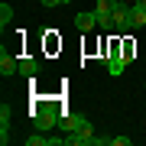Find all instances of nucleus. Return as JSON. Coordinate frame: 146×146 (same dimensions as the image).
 Wrapping results in <instances>:
<instances>
[{
    "mask_svg": "<svg viewBox=\"0 0 146 146\" xmlns=\"http://www.w3.org/2000/svg\"><path fill=\"white\" fill-rule=\"evenodd\" d=\"M29 117H33V127H36V130H42V133H49V130L58 123V110H55V104H36V107L29 110Z\"/></svg>",
    "mask_w": 146,
    "mask_h": 146,
    "instance_id": "nucleus-1",
    "label": "nucleus"
},
{
    "mask_svg": "<svg viewBox=\"0 0 146 146\" xmlns=\"http://www.w3.org/2000/svg\"><path fill=\"white\" fill-rule=\"evenodd\" d=\"M58 127H62V133H72V130H84V133H94L91 120L81 117V114H62L58 117Z\"/></svg>",
    "mask_w": 146,
    "mask_h": 146,
    "instance_id": "nucleus-2",
    "label": "nucleus"
},
{
    "mask_svg": "<svg viewBox=\"0 0 146 146\" xmlns=\"http://www.w3.org/2000/svg\"><path fill=\"white\" fill-rule=\"evenodd\" d=\"M0 75L3 78H13V75H20V58H16L10 49H0Z\"/></svg>",
    "mask_w": 146,
    "mask_h": 146,
    "instance_id": "nucleus-3",
    "label": "nucleus"
},
{
    "mask_svg": "<svg viewBox=\"0 0 146 146\" xmlns=\"http://www.w3.org/2000/svg\"><path fill=\"white\" fill-rule=\"evenodd\" d=\"M114 33H130V7L123 0L114 7Z\"/></svg>",
    "mask_w": 146,
    "mask_h": 146,
    "instance_id": "nucleus-4",
    "label": "nucleus"
},
{
    "mask_svg": "<svg viewBox=\"0 0 146 146\" xmlns=\"http://www.w3.org/2000/svg\"><path fill=\"white\" fill-rule=\"evenodd\" d=\"M75 26H78L81 33H91L94 26H98V13H94V10H88V13H78V16H75Z\"/></svg>",
    "mask_w": 146,
    "mask_h": 146,
    "instance_id": "nucleus-5",
    "label": "nucleus"
},
{
    "mask_svg": "<svg viewBox=\"0 0 146 146\" xmlns=\"http://www.w3.org/2000/svg\"><path fill=\"white\" fill-rule=\"evenodd\" d=\"M39 58H20V75H23V78H36V75H39Z\"/></svg>",
    "mask_w": 146,
    "mask_h": 146,
    "instance_id": "nucleus-6",
    "label": "nucleus"
},
{
    "mask_svg": "<svg viewBox=\"0 0 146 146\" xmlns=\"http://www.w3.org/2000/svg\"><path fill=\"white\" fill-rule=\"evenodd\" d=\"M146 26V10H140V7H130V33L143 29Z\"/></svg>",
    "mask_w": 146,
    "mask_h": 146,
    "instance_id": "nucleus-7",
    "label": "nucleus"
},
{
    "mask_svg": "<svg viewBox=\"0 0 146 146\" xmlns=\"http://www.w3.org/2000/svg\"><path fill=\"white\" fill-rule=\"evenodd\" d=\"M94 13H98V10H94ZM98 29L114 33V13H98Z\"/></svg>",
    "mask_w": 146,
    "mask_h": 146,
    "instance_id": "nucleus-8",
    "label": "nucleus"
},
{
    "mask_svg": "<svg viewBox=\"0 0 146 146\" xmlns=\"http://www.w3.org/2000/svg\"><path fill=\"white\" fill-rule=\"evenodd\" d=\"M10 117H13L10 104H0V130H10Z\"/></svg>",
    "mask_w": 146,
    "mask_h": 146,
    "instance_id": "nucleus-9",
    "label": "nucleus"
},
{
    "mask_svg": "<svg viewBox=\"0 0 146 146\" xmlns=\"http://www.w3.org/2000/svg\"><path fill=\"white\" fill-rule=\"evenodd\" d=\"M26 146H49V136H42V130H36L33 136H26Z\"/></svg>",
    "mask_w": 146,
    "mask_h": 146,
    "instance_id": "nucleus-10",
    "label": "nucleus"
},
{
    "mask_svg": "<svg viewBox=\"0 0 146 146\" xmlns=\"http://www.w3.org/2000/svg\"><path fill=\"white\" fill-rule=\"evenodd\" d=\"M10 20H13V7H10V3H0V26L7 29V23H10Z\"/></svg>",
    "mask_w": 146,
    "mask_h": 146,
    "instance_id": "nucleus-11",
    "label": "nucleus"
},
{
    "mask_svg": "<svg viewBox=\"0 0 146 146\" xmlns=\"http://www.w3.org/2000/svg\"><path fill=\"white\" fill-rule=\"evenodd\" d=\"M117 3H120V0H98V3H94V10H98V13H114Z\"/></svg>",
    "mask_w": 146,
    "mask_h": 146,
    "instance_id": "nucleus-12",
    "label": "nucleus"
},
{
    "mask_svg": "<svg viewBox=\"0 0 146 146\" xmlns=\"http://www.w3.org/2000/svg\"><path fill=\"white\" fill-rule=\"evenodd\" d=\"M133 140H130V136H114V146H130Z\"/></svg>",
    "mask_w": 146,
    "mask_h": 146,
    "instance_id": "nucleus-13",
    "label": "nucleus"
},
{
    "mask_svg": "<svg viewBox=\"0 0 146 146\" xmlns=\"http://www.w3.org/2000/svg\"><path fill=\"white\" fill-rule=\"evenodd\" d=\"M42 7H58V3H72V0H39Z\"/></svg>",
    "mask_w": 146,
    "mask_h": 146,
    "instance_id": "nucleus-14",
    "label": "nucleus"
},
{
    "mask_svg": "<svg viewBox=\"0 0 146 146\" xmlns=\"http://www.w3.org/2000/svg\"><path fill=\"white\" fill-rule=\"evenodd\" d=\"M133 3H136V7H140V10H146V0H133Z\"/></svg>",
    "mask_w": 146,
    "mask_h": 146,
    "instance_id": "nucleus-15",
    "label": "nucleus"
},
{
    "mask_svg": "<svg viewBox=\"0 0 146 146\" xmlns=\"http://www.w3.org/2000/svg\"><path fill=\"white\" fill-rule=\"evenodd\" d=\"M143 88H146V81H143Z\"/></svg>",
    "mask_w": 146,
    "mask_h": 146,
    "instance_id": "nucleus-16",
    "label": "nucleus"
}]
</instances>
